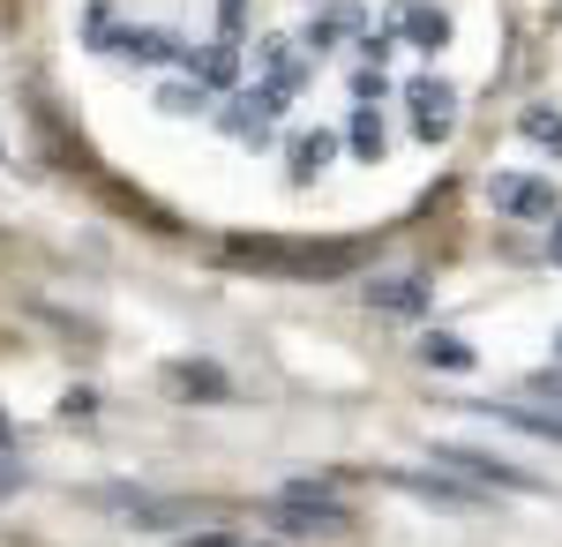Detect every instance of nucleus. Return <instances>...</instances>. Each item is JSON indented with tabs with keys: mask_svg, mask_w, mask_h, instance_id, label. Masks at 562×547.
<instances>
[{
	"mask_svg": "<svg viewBox=\"0 0 562 547\" xmlns=\"http://www.w3.org/2000/svg\"><path fill=\"white\" fill-rule=\"evenodd\" d=\"M233 270H262V278H346L360 248L352 241H225Z\"/></svg>",
	"mask_w": 562,
	"mask_h": 547,
	"instance_id": "1",
	"label": "nucleus"
},
{
	"mask_svg": "<svg viewBox=\"0 0 562 547\" xmlns=\"http://www.w3.org/2000/svg\"><path fill=\"white\" fill-rule=\"evenodd\" d=\"M270 525L285 533V540H346L352 533V510L330 495V488H315V480H293L278 503H270Z\"/></svg>",
	"mask_w": 562,
	"mask_h": 547,
	"instance_id": "2",
	"label": "nucleus"
},
{
	"mask_svg": "<svg viewBox=\"0 0 562 547\" xmlns=\"http://www.w3.org/2000/svg\"><path fill=\"white\" fill-rule=\"evenodd\" d=\"M435 465H442V472H458V480H473V488L548 495V480H540V472H525V465H510V458H487V450H465V443H435Z\"/></svg>",
	"mask_w": 562,
	"mask_h": 547,
	"instance_id": "3",
	"label": "nucleus"
},
{
	"mask_svg": "<svg viewBox=\"0 0 562 547\" xmlns=\"http://www.w3.org/2000/svg\"><path fill=\"white\" fill-rule=\"evenodd\" d=\"M90 45L128 53V60H150V68H166V60H180V53H188L173 31H113V23H105V8H90Z\"/></svg>",
	"mask_w": 562,
	"mask_h": 547,
	"instance_id": "4",
	"label": "nucleus"
},
{
	"mask_svg": "<svg viewBox=\"0 0 562 547\" xmlns=\"http://www.w3.org/2000/svg\"><path fill=\"white\" fill-rule=\"evenodd\" d=\"M487 203L510 211V217H555L562 211L555 188H548L540 172H495V180H487Z\"/></svg>",
	"mask_w": 562,
	"mask_h": 547,
	"instance_id": "5",
	"label": "nucleus"
},
{
	"mask_svg": "<svg viewBox=\"0 0 562 547\" xmlns=\"http://www.w3.org/2000/svg\"><path fill=\"white\" fill-rule=\"evenodd\" d=\"M405 98H413V135H420V143H442V135L458 127V90L442 83V76L405 83Z\"/></svg>",
	"mask_w": 562,
	"mask_h": 547,
	"instance_id": "6",
	"label": "nucleus"
},
{
	"mask_svg": "<svg viewBox=\"0 0 562 547\" xmlns=\"http://www.w3.org/2000/svg\"><path fill=\"white\" fill-rule=\"evenodd\" d=\"M383 488H405V495H428L442 510H480V495L465 480H450V472H383Z\"/></svg>",
	"mask_w": 562,
	"mask_h": 547,
	"instance_id": "7",
	"label": "nucleus"
},
{
	"mask_svg": "<svg viewBox=\"0 0 562 547\" xmlns=\"http://www.w3.org/2000/svg\"><path fill=\"white\" fill-rule=\"evenodd\" d=\"M166 382H173V398H203V405L233 398V382H225V368H217V360H173V368H166Z\"/></svg>",
	"mask_w": 562,
	"mask_h": 547,
	"instance_id": "8",
	"label": "nucleus"
},
{
	"mask_svg": "<svg viewBox=\"0 0 562 547\" xmlns=\"http://www.w3.org/2000/svg\"><path fill=\"white\" fill-rule=\"evenodd\" d=\"M368 308H383V315H428V278H420V270L375 278V286H368Z\"/></svg>",
	"mask_w": 562,
	"mask_h": 547,
	"instance_id": "9",
	"label": "nucleus"
},
{
	"mask_svg": "<svg viewBox=\"0 0 562 547\" xmlns=\"http://www.w3.org/2000/svg\"><path fill=\"white\" fill-rule=\"evenodd\" d=\"M360 31H368V15H360V8H352V0H338V8H323V15H315V23H307V53H330V45H346V38H360Z\"/></svg>",
	"mask_w": 562,
	"mask_h": 547,
	"instance_id": "10",
	"label": "nucleus"
},
{
	"mask_svg": "<svg viewBox=\"0 0 562 547\" xmlns=\"http://www.w3.org/2000/svg\"><path fill=\"white\" fill-rule=\"evenodd\" d=\"M180 60H188V76H195L203 90H233V83H240V53H233L225 38L203 45V53H180Z\"/></svg>",
	"mask_w": 562,
	"mask_h": 547,
	"instance_id": "11",
	"label": "nucleus"
},
{
	"mask_svg": "<svg viewBox=\"0 0 562 547\" xmlns=\"http://www.w3.org/2000/svg\"><path fill=\"white\" fill-rule=\"evenodd\" d=\"M270 121H278V113L262 105V90L240 98V105H225V135H233V143H270Z\"/></svg>",
	"mask_w": 562,
	"mask_h": 547,
	"instance_id": "12",
	"label": "nucleus"
},
{
	"mask_svg": "<svg viewBox=\"0 0 562 547\" xmlns=\"http://www.w3.org/2000/svg\"><path fill=\"white\" fill-rule=\"evenodd\" d=\"M397 31H405L413 45H428V53H442V45H450V15H442V8H405Z\"/></svg>",
	"mask_w": 562,
	"mask_h": 547,
	"instance_id": "13",
	"label": "nucleus"
},
{
	"mask_svg": "<svg viewBox=\"0 0 562 547\" xmlns=\"http://www.w3.org/2000/svg\"><path fill=\"white\" fill-rule=\"evenodd\" d=\"M420 360H428V368H442V376H458V368H473V345H465V337L428 331V337H420Z\"/></svg>",
	"mask_w": 562,
	"mask_h": 547,
	"instance_id": "14",
	"label": "nucleus"
},
{
	"mask_svg": "<svg viewBox=\"0 0 562 547\" xmlns=\"http://www.w3.org/2000/svg\"><path fill=\"white\" fill-rule=\"evenodd\" d=\"M346 143H352V158H368V166H375V158L390 150V135H383V121H375V105H360V113H352Z\"/></svg>",
	"mask_w": 562,
	"mask_h": 547,
	"instance_id": "15",
	"label": "nucleus"
},
{
	"mask_svg": "<svg viewBox=\"0 0 562 547\" xmlns=\"http://www.w3.org/2000/svg\"><path fill=\"white\" fill-rule=\"evenodd\" d=\"M518 135H532L540 150H555V158H562V113H555V105H525V113H518Z\"/></svg>",
	"mask_w": 562,
	"mask_h": 547,
	"instance_id": "16",
	"label": "nucleus"
},
{
	"mask_svg": "<svg viewBox=\"0 0 562 547\" xmlns=\"http://www.w3.org/2000/svg\"><path fill=\"white\" fill-rule=\"evenodd\" d=\"M330 158H338V135H323V127L293 143V172H301V180H315V172L330 166Z\"/></svg>",
	"mask_w": 562,
	"mask_h": 547,
	"instance_id": "17",
	"label": "nucleus"
},
{
	"mask_svg": "<svg viewBox=\"0 0 562 547\" xmlns=\"http://www.w3.org/2000/svg\"><path fill=\"white\" fill-rule=\"evenodd\" d=\"M203 98H211L203 83H166V90H158V105H166V113H203Z\"/></svg>",
	"mask_w": 562,
	"mask_h": 547,
	"instance_id": "18",
	"label": "nucleus"
},
{
	"mask_svg": "<svg viewBox=\"0 0 562 547\" xmlns=\"http://www.w3.org/2000/svg\"><path fill=\"white\" fill-rule=\"evenodd\" d=\"M240 31H248V0H217V38L240 45Z\"/></svg>",
	"mask_w": 562,
	"mask_h": 547,
	"instance_id": "19",
	"label": "nucleus"
},
{
	"mask_svg": "<svg viewBox=\"0 0 562 547\" xmlns=\"http://www.w3.org/2000/svg\"><path fill=\"white\" fill-rule=\"evenodd\" d=\"M352 98L375 105V98H383V68H360V76H352Z\"/></svg>",
	"mask_w": 562,
	"mask_h": 547,
	"instance_id": "20",
	"label": "nucleus"
},
{
	"mask_svg": "<svg viewBox=\"0 0 562 547\" xmlns=\"http://www.w3.org/2000/svg\"><path fill=\"white\" fill-rule=\"evenodd\" d=\"M180 547H256V540H233V533H188Z\"/></svg>",
	"mask_w": 562,
	"mask_h": 547,
	"instance_id": "21",
	"label": "nucleus"
},
{
	"mask_svg": "<svg viewBox=\"0 0 562 547\" xmlns=\"http://www.w3.org/2000/svg\"><path fill=\"white\" fill-rule=\"evenodd\" d=\"M548 255H555V263H562V211H555V248H548Z\"/></svg>",
	"mask_w": 562,
	"mask_h": 547,
	"instance_id": "22",
	"label": "nucleus"
},
{
	"mask_svg": "<svg viewBox=\"0 0 562 547\" xmlns=\"http://www.w3.org/2000/svg\"><path fill=\"white\" fill-rule=\"evenodd\" d=\"M555 368H562V331H555Z\"/></svg>",
	"mask_w": 562,
	"mask_h": 547,
	"instance_id": "23",
	"label": "nucleus"
},
{
	"mask_svg": "<svg viewBox=\"0 0 562 547\" xmlns=\"http://www.w3.org/2000/svg\"><path fill=\"white\" fill-rule=\"evenodd\" d=\"M555 15H562V0H555Z\"/></svg>",
	"mask_w": 562,
	"mask_h": 547,
	"instance_id": "24",
	"label": "nucleus"
}]
</instances>
